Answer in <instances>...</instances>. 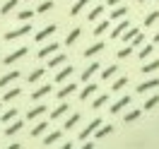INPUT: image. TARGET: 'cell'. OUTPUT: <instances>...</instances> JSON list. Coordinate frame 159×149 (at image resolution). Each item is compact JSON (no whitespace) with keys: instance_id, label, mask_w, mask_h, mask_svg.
Segmentation results:
<instances>
[{"instance_id":"6da1fadb","label":"cell","mask_w":159,"mask_h":149,"mask_svg":"<svg viewBox=\"0 0 159 149\" xmlns=\"http://www.w3.org/2000/svg\"><path fill=\"white\" fill-rule=\"evenodd\" d=\"M99 125H101V120H99V118H94V120L89 123V125H87V128H84L82 132H80V139L84 142V139L89 137V135H94V132H97V128H99Z\"/></svg>"},{"instance_id":"7a4b0ae2","label":"cell","mask_w":159,"mask_h":149,"mask_svg":"<svg viewBox=\"0 0 159 149\" xmlns=\"http://www.w3.org/2000/svg\"><path fill=\"white\" fill-rule=\"evenodd\" d=\"M29 31H31V27H29V24H24V27H20V29H12V31H7V34H5V39H7V41H12V39H20V36H27Z\"/></svg>"},{"instance_id":"3957f363","label":"cell","mask_w":159,"mask_h":149,"mask_svg":"<svg viewBox=\"0 0 159 149\" xmlns=\"http://www.w3.org/2000/svg\"><path fill=\"white\" fill-rule=\"evenodd\" d=\"M27 55V46H22V48H17L15 53H10L7 58H5V65H12V63H17L20 58H24Z\"/></svg>"},{"instance_id":"277c9868","label":"cell","mask_w":159,"mask_h":149,"mask_svg":"<svg viewBox=\"0 0 159 149\" xmlns=\"http://www.w3.org/2000/svg\"><path fill=\"white\" fill-rule=\"evenodd\" d=\"M15 80H20V72H17V70H12V72H7V75H2V77H0V87H7V84H12Z\"/></svg>"},{"instance_id":"5b68a950","label":"cell","mask_w":159,"mask_h":149,"mask_svg":"<svg viewBox=\"0 0 159 149\" xmlns=\"http://www.w3.org/2000/svg\"><path fill=\"white\" fill-rule=\"evenodd\" d=\"M154 87H159V80H147L138 87V94H147V91H152Z\"/></svg>"},{"instance_id":"8992f818","label":"cell","mask_w":159,"mask_h":149,"mask_svg":"<svg viewBox=\"0 0 159 149\" xmlns=\"http://www.w3.org/2000/svg\"><path fill=\"white\" fill-rule=\"evenodd\" d=\"M101 50H104V43H101V41H97L94 46L84 48V58H94V55H97V53H101Z\"/></svg>"},{"instance_id":"52a82bcc","label":"cell","mask_w":159,"mask_h":149,"mask_svg":"<svg viewBox=\"0 0 159 149\" xmlns=\"http://www.w3.org/2000/svg\"><path fill=\"white\" fill-rule=\"evenodd\" d=\"M128 103H130V96H123V99H118L113 106H111V113H113V116H116V113H120V111L125 108Z\"/></svg>"},{"instance_id":"ba28073f","label":"cell","mask_w":159,"mask_h":149,"mask_svg":"<svg viewBox=\"0 0 159 149\" xmlns=\"http://www.w3.org/2000/svg\"><path fill=\"white\" fill-rule=\"evenodd\" d=\"M130 24H128V20H123V22H118V24H116V27H113V31H111V39H118L120 34H123V31L128 29Z\"/></svg>"},{"instance_id":"9c48e42d","label":"cell","mask_w":159,"mask_h":149,"mask_svg":"<svg viewBox=\"0 0 159 149\" xmlns=\"http://www.w3.org/2000/svg\"><path fill=\"white\" fill-rule=\"evenodd\" d=\"M99 68H101L99 63H92L89 68H84V72H82V82H89V80H92V75H94Z\"/></svg>"},{"instance_id":"30bf717a","label":"cell","mask_w":159,"mask_h":149,"mask_svg":"<svg viewBox=\"0 0 159 149\" xmlns=\"http://www.w3.org/2000/svg\"><path fill=\"white\" fill-rule=\"evenodd\" d=\"M53 31H56V24H48V27H43V29H41L39 34L34 36V39H36V41H43V39H48V36L53 34Z\"/></svg>"},{"instance_id":"8fae6325","label":"cell","mask_w":159,"mask_h":149,"mask_svg":"<svg viewBox=\"0 0 159 149\" xmlns=\"http://www.w3.org/2000/svg\"><path fill=\"white\" fill-rule=\"evenodd\" d=\"M58 48H60L58 43H48L46 48H41V50H39V58H48V55H53V53H56Z\"/></svg>"},{"instance_id":"7c38bea8","label":"cell","mask_w":159,"mask_h":149,"mask_svg":"<svg viewBox=\"0 0 159 149\" xmlns=\"http://www.w3.org/2000/svg\"><path fill=\"white\" fill-rule=\"evenodd\" d=\"M41 113H46V106H34V108H29V111H27V120L39 118Z\"/></svg>"},{"instance_id":"4fadbf2b","label":"cell","mask_w":159,"mask_h":149,"mask_svg":"<svg viewBox=\"0 0 159 149\" xmlns=\"http://www.w3.org/2000/svg\"><path fill=\"white\" fill-rule=\"evenodd\" d=\"M97 89H99V87H97V84H92V82H89V84H87L84 89L80 91V99H82V101H84V99H89V96H92V94H94Z\"/></svg>"},{"instance_id":"5bb4252c","label":"cell","mask_w":159,"mask_h":149,"mask_svg":"<svg viewBox=\"0 0 159 149\" xmlns=\"http://www.w3.org/2000/svg\"><path fill=\"white\" fill-rule=\"evenodd\" d=\"M75 89H77V84H65V87L58 91V99H60V101H65V96H70Z\"/></svg>"},{"instance_id":"9a60e30c","label":"cell","mask_w":159,"mask_h":149,"mask_svg":"<svg viewBox=\"0 0 159 149\" xmlns=\"http://www.w3.org/2000/svg\"><path fill=\"white\" fill-rule=\"evenodd\" d=\"M46 130H48V123H46V120H41V123H36V125H34L31 135H34V137H39V135H43Z\"/></svg>"},{"instance_id":"2e32d148","label":"cell","mask_w":159,"mask_h":149,"mask_svg":"<svg viewBox=\"0 0 159 149\" xmlns=\"http://www.w3.org/2000/svg\"><path fill=\"white\" fill-rule=\"evenodd\" d=\"M22 125H24L22 120H15V123H12L10 128L5 130V135H7V137H12V135H17V132H20V130H22Z\"/></svg>"},{"instance_id":"e0dca14e","label":"cell","mask_w":159,"mask_h":149,"mask_svg":"<svg viewBox=\"0 0 159 149\" xmlns=\"http://www.w3.org/2000/svg\"><path fill=\"white\" fill-rule=\"evenodd\" d=\"M70 75H72V68H70V65H65V68H63L58 75H56V82H65Z\"/></svg>"},{"instance_id":"ac0fdd59","label":"cell","mask_w":159,"mask_h":149,"mask_svg":"<svg viewBox=\"0 0 159 149\" xmlns=\"http://www.w3.org/2000/svg\"><path fill=\"white\" fill-rule=\"evenodd\" d=\"M87 2H92V0H77V2L72 5V10H70V15H72V17H75V15H80V12L84 10V5H87Z\"/></svg>"},{"instance_id":"d6986e66","label":"cell","mask_w":159,"mask_h":149,"mask_svg":"<svg viewBox=\"0 0 159 149\" xmlns=\"http://www.w3.org/2000/svg\"><path fill=\"white\" fill-rule=\"evenodd\" d=\"M48 94H51V87H48V84H43V87H39L31 96H34V99H43V96H48Z\"/></svg>"},{"instance_id":"ffe728a7","label":"cell","mask_w":159,"mask_h":149,"mask_svg":"<svg viewBox=\"0 0 159 149\" xmlns=\"http://www.w3.org/2000/svg\"><path fill=\"white\" fill-rule=\"evenodd\" d=\"M142 72H145V75H149V72H154V70H159V60H152V63H145V65H142Z\"/></svg>"},{"instance_id":"44dd1931","label":"cell","mask_w":159,"mask_h":149,"mask_svg":"<svg viewBox=\"0 0 159 149\" xmlns=\"http://www.w3.org/2000/svg\"><path fill=\"white\" fill-rule=\"evenodd\" d=\"M111 17L113 20H123L125 17V5H116V10H111Z\"/></svg>"},{"instance_id":"7402d4cb","label":"cell","mask_w":159,"mask_h":149,"mask_svg":"<svg viewBox=\"0 0 159 149\" xmlns=\"http://www.w3.org/2000/svg\"><path fill=\"white\" fill-rule=\"evenodd\" d=\"M68 103H63V106H58V108L53 111V113H51V120H56V118H60V116H65V113H68Z\"/></svg>"},{"instance_id":"603a6c76","label":"cell","mask_w":159,"mask_h":149,"mask_svg":"<svg viewBox=\"0 0 159 149\" xmlns=\"http://www.w3.org/2000/svg\"><path fill=\"white\" fill-rule=\"evenodd\" d=\"M20 94H22V89H20V87H15V89L5 91V96H2V101H12V99H17Z\"/></svg>"},{"instance_id":"cb8c5ba5","label":"cell","mask_w":159,"mask_h":149,"mask_svg":"<svg viewBox=\"0 0 159 149\" xmlns=\"http://www.w3.org/2000/svg\"><path fill=\"white\" fill-rule=\"evenodd\" d=\"M116 65H109V68L106 70H101V80H111V77H113V75H116Z\"/></svg>"},{"instance_id":"d4e9b609","label":"cell","mask_w":159,"mask_h":149,"mask_svg":"<svg viewBox=\"0 0 159 149\" xmlns=\"http://www.w3.org/2000/svg\"><path fill=\"white\" fill-rule=\"evenodd\" d=\"M125 84H128V77L123 75V77H118V80L113 82V87H111V89H113V91H120L123 87H125Z\"/></svg>"},{"instance_id":"484cf974","label":"cell","mask_w":159,"mask_h":149,"mask_svg":"<svg viewBox=\"0 0 159 149\" xmlns=\"http://www.w3.org/2000/svg\"><path fill=\"white\" fill-rule=\"evenodd\" d=\"M138 31L140 29H135V27H128V29L123 31V39H125V41H133L135 36H138Z\"/></svg>"},{"instance_id":"4316f807","label":"cell","mask_w":159,"mask_h":149,"mask_svg":"<svg viewBox=\"0 0 159 149\" xmlns=\"http://www.w3.org/2000/svg\"><path fill=\"white\" fill-rule=\"evenodd\" d=\"M77 36H80V27H77V29H72V31L68 34V39H65V46H72V43L77 41Z\"/></svg>"},{"instance_id":"83f0119b","label":"cell","mask_w":159,"mask_h":149,"mask_svg":"<svg viewBox=\"0 0 159 149\" xmlns=\"http://www.w3.org/2000/svg\"><path fill=\"white\" fill-rule=\"evenodd\" d=\"M111 132H113V128H111V125H104V128H101V125H99V128H97V137H106V135H111Z\"/></svg>"},{"instance_id":"f1b7e54d","label":"cell","mask_w":159,"mask_h":149,"mask_svg":"<svg viewBox=\"0 0 159 149\" xmlns=\"http://www.w3.org/2000/svg\"><path fill=\"white\" fill-rule=\"evenodd\" d=\"M106 29H109V22H106V20H104V22H99V24L94 27V36H101V34H104Z\"/></svg>"},{"instance_id":"f546056e","label":"cell","mask_w":159,"mask_h":149,"mask_svg":"<svg viewBox=\"0 0 159 149\" xmlns=\"http://www.w3.org/2000/svg\"><path fill=\"white\" fill-rule=\"evenodd\" d=\"M65 63H68V58H65V55H56V58L48 63V68H58V65H65Z\"/></svg>"},{"instance_id":"4dcf8cb0","label":"cell","mask_w":159,"mask_h":149,"mask_svg":"<svg viewBox=\"0 0 159 149\" xmlns=\"http://www.w3.org/2000/svg\"><path fill=\"white\" fill-rule=\"evenodd\" d=\"M15 118H17V111H15V108H10V111L2 113V123H12Z\"/></svg>"},{"instance_id":"1f68e13d","label":"cell","mask_w":159,"mask_h":149,"mask_svg":"<svg viewBox=\"0 0 159 149\" xmlns=\"http://www.w3.org/2000/svg\"><path fill=\"white\" fill-rule=\"evenodd\" d=\"M157 20H159V10H157V12H149L147 20H145V29H147V27H152V24H154Z\"/></svg>"},{"instance_id":"d6a6232c","label":"cell","mask_w":159,"mask_h":149,"mask_svg":"<svg viewBox=\"0 0 159 149\" xmlns=\"http://www.w3.org/2000/svg\"><path fill=\"white\" fill-rule=\"evenodd\" d=\"M159 106V96H152V99L145 101V111H152V108H157Z\"/></svg>"},{"instance_id":"836d02e7","label":"cell","mask_w":159,"mask_h":149,"mask_svg":"<svg viewBox=\"0 0 159 149\" xmlns=\"http://www.w3.org/2000/svg\"><path fill=\"white\" fill-rule=\"evenodd\" d=\"M60 139V132H51V135H46V139H43V144L48 147V144H53V142H58Z\"/></svg>"},{"instance_id":"e575fe53","label":"cell","mask_w":159,"mask_h":149,"mask_svg":"<svg viewBox=\"0 0 159 149\" xmlns=\"http://www.w3.org/2000/svg\"><path fill=\"white\" fill-rule=\"evenodd\" d=\"M51 7H53V2H51V0H46V2H41V5H39V7H36L34 12H39V15H43V12H48Z\"/></svg>"},{"instance_id":"d590c367","label":"cell","mask_w":159,"mask_h":149,"mask_svg":"<svg viewBox=\"0 0 159 149\" xmlns=\"http://www.w3.org/2000/svg\"><path fill=\"white\" fill-rule=\"evenodd\" d=\"M15 7H17V0H7V2L2 5V10H0V12H2V15H7V12L15 10Z\"/></svg>"},{"instance_id":"8d00e7d4","label":"cell","mask_w":159,"mask_h":149,"mask_svg":"<svg viewBox=\"0 0 159 149\" xmlns=\"http://www.w3.org/2000/svg\"><path fill=\"white\" fill-rule=\"evenodd\" d=\"M106 101H109V96H106V94H104V96H97V99H94V103H92V108H101Z\"/></svg>"},{"instance_id":"74e56055","label":"cell","mask_w":159,"mask_h":149,"mask_svg":"<svg viewBox=\"0 0 159 149\" xmlns=\"http://www.w3.org/2000/svg\"><path fill=\"white\" fill-rule=\"evenodd\" d=\"M152 48H154V46H152V43H147V46H145V48L140 50V60H145V58H149V55H152Z\"/></svg>"},{"instance_id":"f35d334b","label":"cell","mask_w":159,"mask_h":149,"mask_svg":"<svg viewBox=\"0 0 159 149\" xmlns=\"http://www.w3.org/2000/svg\"><path fill=\"white\" fill-rule=\"evenodd\" d=\"M140 116H142V111H130L128 116H125V123H135Z\"/></svg>"},{"instance_id":"ab89813d","label":"cell","mask_w":159,"mask_h":149,"mask_svg":"<svg viewBox=\"0 0 159 149\" xmlns=\"http://www.w3.org/2000/svg\"><path fill=\"white\" fill-rule=\"evenodd\" d=\"M43 72H46V68H39V70H34V72H31V75L27 77V80H29V82H36V80L41 77V75H43Z\"/></svg>"},{"instance_id":"60d3db41","label":"cell","mask_w":159,"mask_h":149,"mask_svg":"<svg viewBox=\"0 0 159 149\" xmlns=\"http://www.w3.org/2000/svg\"><path fill=\"white\" fill-rule=\"evenodd\" d=\"M80 123V116H70L68 120H65V130H70V128H75V125H77Z\"/></svg>"},{"instance_id":"b9f144b4","label":"cell","mask_w":159,"mask_h":149,"mask_svg":"<svg viewBox=\"0 0 159 149\" xmlns=\"http://www.w3.org/2000/svg\"><path fill=\"white\" fill-rule=\"evenodd\" d=\"M101 12H104V5H99V7H94V10L89 12V20H99Z\"/></svg>"},{"instance_id":"7bdbcfd3","label":"cell","mask_w":159,"mask_h":149,"mask_svg":"<svg viewBox=\"0 0 159 149\" xmlns=\"http://www.w3.org/2000/svg\"><path fill=\"white\" fill-rule=\"evenodd\" d=\"M31 17H34V10H22V12H20V20H22V22H29Z\"/></svg>"},{"instance_id":"ee69618b","label":"cell","mask_w":159,"mask_h":149,"mask_svg":"<svg viewBox=\"0 0 159 149\" xmlns=\"http://www.w3.org/2000/svg\"><path fill=\"white\" fill-rule=\"evenodd\" d=\"M130 53H133V46H128V48H120V50H118V58L123 60V58H128Z\"/></svg>"},{"instance_id":"f6af8a7d","label":"cell","mask_w":159,"mask_h":149,"mask_svg":"<svg viewBox=\"0 0 159 149\" xmlns=\"http://www.w3.org/2000/svg\"><path fill=\"white\" fill-rule=\"evenodd\" d=\"M142 41H145V34H142V36H140V34H138V36H135V39H133V46H140V43H142Z\"/></svg>"},{"instance_id":"bcb514c9","label":"cell","mask_w":159,"mask_h":149,"mask_svg":"<svg viewBox=\"0 0 159 149\" xmlns=\"http://www.w3.org/2000/svg\"><path fill=\"white\" fill-rule=\"evenodd\" d=\"M120 2H125V0H109V5H111V7H116V5H120Z\"/></svg>"},{"instance_id":"7dc6e473","label":"cell","mask_w":159,"mask_h":149,"mask_svg":"<svg viewBox=\"0 0 159 149\" xmlns=\"http://www.w3.org/2000/svg\"><path fill=\"white\" fill-rule=\"evenodd\" d=\"M152 43H159V31L154 34V39H152Z\"/></svg>"},{"instance_id":"c3c4849f","label":"cell","mask_w":159,"mask_h":149,"mask_svg":"<svg viewBox=\"0 0 159 149\" xmlns=\"http://www.w3.org/2000/svg\"><path fill=\"white\" fill-rule=\"evenodd\" d=\"M140 2H147V0H140Z\"/></svg>"},{"instance_id":"681fc988","label":"cell","mask_w":159,"mask_h":149,"mask_svg":"<svg viewBox=\"0 0 159 149\" xmlns=\"http://www.w3.org/2000/svg\"><path fill=\"white\" fill-rule=\"evenodd\" d=\"M0 106H2V103H0Z\"/></svg>"}]
</instances>
